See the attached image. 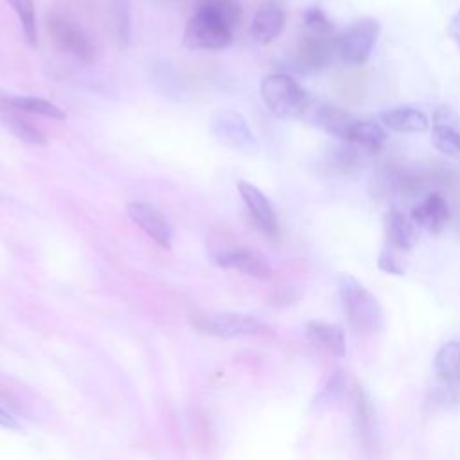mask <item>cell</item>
Instances as JSON below:
<instances>
[{"mask_svg":"<svg viewBox=\"0 0 460 460\" xmlns=\"http://www.w3.org/2000/svg\"><path fill=\"white\" fill-rule=\"evenodd\" d=\"M338 295L350 327L361 336H372L383 327V309L377 298L350 273L338 275Z\"/></svg>","mask_w":460,"mask_h":460,"instance_id":"obj_1","label":"cell"},{"mask_svg":"<svg viewBox=\"0 0 460 460\" xmlns=\"http://www.w3.org/2000/svg\"><path fill=\"white\" fill-rule=\"evenodd\" d=\"M261 97L279 119H304L311 106L305 88L288 74H270L261 81Z\"/></svg>","mask_w":460,"mask_h":460,"instance_id":"obj_2","label":"cell"},{"mask_svg":"<svg viewBox=\"0 0 460 460\" xmlns=\"http://www.w3.org/2000/svg\"><path fill=\"white\" fill-rule=\"evenodd\" d=\"M234 29L210 7L199 5L187 20L183 45L190 50H223L232 45Z\"/></svg>","mask_w":460,"mask_h":460,"instance_id":"obj_3","label":"cell"},{"mask_svg":"<svg viewBox=\"0 0 460 460\" xmlns=\"http://www.w3.org/2000/svg\"><path fill=\"white\" fill-rule=\"evenodd\" d=\"M47 29L54 45L79 61L90 63L95 58V45L84 27L66 11L54 9L47 16Z\"/></svg>","mask_w":460,"mask_h":460,"instance_id":"obj_4","label":"cell"},{"mask_svg":"<svg viewBox=\"0 0 460 460\" xmlns=\"http://www.w3.org/2000/svg\"><path fill=\"white\" fill-rule=\"evenodd\" d=\"M192 325L210 336L217 338H239V336H253L268 332V325L262 323L253 314L234 313V311H212L196 314L192 318Z\"/></svg>","mask_w":460,"mask_h":460,"instance_id":"obj_5","label":"cell"},{"mask_svg":"<svg viewBox=\"0 0 460 460\" xmlns=\"http://www.w3.org/2000/svg\"><path fill=\"white\" fill-rule=\"evenodd\" d=\"M381 32V23L365 16L349 25L341 34L336 36V54L352 66H359L368 61L377 38Z\"/></svg>","mask_w":460,"mask_h":460,"instance_id":"obj_6","label":"cell"},{"mask_svg":"<svg viewBox=\"0 0 460 460\" xmlns=\"http://www.w3.org/2000/svg\"><path fill=\"white\" fill-rule=\"evenodd\" d=\"M208 128L219 144H223L234 151L255 153L259 149V142L253 137L246 119L234 110L216 111L210 117Z\"/></svg>","mask_w":460,"mask_h":460,"instance_id":"obj_7","label":"cell"},{"mask_svg":"<svg viewBox=\"0 0 460 460\" xmlns=\"http://www.w3.org/2000/svg\"><path fill=\"white\" fill-rule=\"evenodd\" d=\"M336 52V36L332 34H314L307 32L300 38L293 61L302 70H323L327 65H331L332 56Z\"/></svg>","mask_w":460,"mask_h":460,"instance_id":"obj_8","label":"cell"},{"mask_svg":"<svg viewBox=\"0 0 460 460\" xmlns=\"http://www.w3.org/2000/svg\"><path fill=\"white\" fill-rule=\"evenodd\" d=\"M239 194L246 205V210L250 214V219L253 226L266 237L277 239L279 237V219L273 210V205L270 199L259 190L255 185L248 181H239L237 183Z\"/></svg>","mask_w":460,"mask_h":460,"instance_id":"obj_9","label":"cell"},{"mask_svg":"<svg viewBox=\"0 0 460 460\" xmlns=\"http://www.w3.org/2000/svg\"><path fill=\"white\" fill-rule=\"evenodd\" d=\"M129 219L140 226L160 248L171 250L172 230L167 217L153 205L144 201H131L126 207Z\"/></svg>","mask_w":460,"mask_h":460,"instance_id":"obj_10","label":"cell"},{"mask_svg":"<svg viewBox=\"0 0 460 460\" xmlns=\"http://www.w3.org/2000/svg\"><path fill=\"white\" fill-rule=\"evenodd\" d=\"M216 262L219 268L226 270H235L241 271L243 275L253 277L257 280H270L271 279V266L270 262L255 250L250 248H225L217 252Z\"/></svg>","mask_w":460,"mask_h":460,"instance_id":"obj_11","label":"cell"},{"mask_svg":"<svg viewBox=\"0 0 460 460\" xmlns=\"http://www.w3.org/2000/svg\"><path fill=\"white\" fill-rule=\"evenodd\" d=\"M304 119H307L311 124L322 128L325 133H329L343 142L350 140L352 128L359 120L350 111L341 110L338 106H332V104L313 106V102H311L309 110L305 111Z\"/></svg>","mask_w":460,"mask_h":460,"instance_id":"obj_12","label":"cell"},{"mask_svg":"<svg viewBox=\"0 0 460 460\" xmlns=\"http://www.w3.org/2000/svg\"><path fill=\"white\" fill-rule=\"evenodd\" d=\"M431 138L440 153L447 156H456L460 153V117L451 106L440 104L433 111Z\"/></svg>","mask_w":460,"mask_h":460,"instance_id":"obj_13","label":"cell"},{"mask_svg":"<svg viewBox=\"0 0 460 460\" xmlns=\"http://www.w3.org/2000/svg\"><path fill=\"white\" fill-rule=\"evenodd\" d=\"M352 410H354V422L358 435L363 442V447L372 453V449L377 446V420H376V410L372 406V401L363 386L356 385L352 390Z\"/></svg>","mask_w":460,"mask_h":460,"instance_id":"obj_14","label":"cell"},{"mask_svg":"<svg viewBox=\"0 0 460 460\" xmlns=\"http://www.w3.org/2000/svg\"><path fill=\"white\" fill-rule=\"evenodd\" d=\"M305 336L313 347H316L327 356L345 358L347 354V340L340 325L327 323L322 320H311L305 325Z\"/></svg>","mask_w":460,"mask_h":460,"instance_id":"obj_15","label":"cell"},{"mask_svg":"<svg viewBox=\"0 0 460 460\" xmlns=\"http://www.w3.org/2000/svg\"><path fill=\"white\" fill-rule=\"evenodd\" d=\"M284 22H286L284 9L277 2H264L252 18L250 34L261 45L271 43L280 36L284 29Z\"/></svg>","mask_w":460,"mask_h":460,"instance_id":"obj_16","label":"cell"},{"mask_svg":"<svg viewBox=\"0 0 460 460\" xmlns=\"http://www.w3.org/2000/svg\"><path fill=\"white\" fill-rule=\"evenodd\" d=\"M0 124L13 135L16 137L18 140L29 144V146H45L47 144V138L45 135L36 128L32 126L27 119L22 117V113L13 108L7 101V95L5 93H0Z\"/></svg>","mask_w":460,"mask_h":460,"instance_id":"obj_17","label":"cell"},{"mask_svg":"<svg viewBox=\"0 0 460 460\" xmlns=\"http://www.w3.org/2000/svg\"><path fill=\"white\" fill-rule=\"evenodd\" d=\"M411 219L417 226L431 234H440L449 219V207L446 198L438 192H429L424 201L411 210Z\"/></svg>","mask_w":460,"mask_h":460,"instance_id":"obj_18","label":"cell"},{"mask_svg":"<svg viewBox=\"0 0 460 460\" xmlns=\"http://www.w3.org/2000/svg\"><path fill=\"white\" fill-rule=\"evenodd\" d=\"M383 124L397 133H424L429 129L428 117L413 106H399L381 111Z\"/></svg>","mask_w":460,"mask_h":460,"instance_id":"obj_19","label":"cell"},{"mask_svg":"<svg viewBox=\"0 0 460 460\" xmlns=\"http://www.w3.org/2000/svg\"><path fill=\"white\" fill-rule=\"evenodd\" d=\"M383 223H385L386 241L392 248L401 250V252H408L413 248V244L417 241L415 228L399 208L390 207L385 214Z\"/></svg>","mask_w":460,"mask_h":460,"instance_id":"obj_20","label":"cell"},{"mask_svg":"<svg viewBox=\"0 0 460 460\" xmlns=\"http://www.w3.org/2000/svg\"><path fill=\"white\" fill-rule=\"evenodd\" d=\"M129 0H108L110 29L117 49L124 50L131 38V7Z\"/></svg>","mask_w":460,"mask_h":460,"instance_id":"obj_21","label":"cell"},{"mask_svg":"<svg viewBox=\"0 0 460 460\" xmlns=\"http://www.w3.org/2000/svg\"><path fill=\"white\" fill-rule=\"evenodd\" d=\"M386 140L388 135L381 124L372 120H358L352 128L349 144H356L367 153H377L385 147Z\"/></svg>","mask_w":460,"mask_h":460,"instance_id":"obj_22","label":"cell"},{"mask_svg":"<svg viewBox=\"0 0 460 460\" xmlns=\"http://www.w3.org/2000/svg\"><path fill=\"white\" fill-rule=\"evenodd\" d=\"M433 370L440 379L460 381V340L440 345L433 358Z\"/></svg>","mask_w":460,"mask_h":460,"instance_id":"obj_23","label":"cell"},{"mask_svg":"<svg viewBox=\"0 0 460 460\" xmlns=\"http://www.w3.org/2000/svg\"><path fill=\"white\" fill-rule=\"evenodd\" d=\"M7 101L13 108H16L18 111H25V113H34V115H41L52 120H65L66 113L54 102L41 99V97H32V95H7Z\"/></svg>","mask_w":460,"mask_h":460,"instance_id":"obj_24","label":"cell"},{"mask_svg":"<svg viewBox=\"0 0 460 460\" xmlns=\"http://www.w3.org/2000/svg\"><path fill=\"white\" fill-rule=\"evenodd\" d=\"M345 388H347V376L341 368H336L329 377L327 381L323 383V386L318 390V394L314 395L313 399V406L316 410H323V408H329L332 406L334 402H338L343 394H345Z\"/></svg>","mask_w":460,"mask_h":460,"instance_id":"obj_25","label":"cell"},{"mask_svg":"<svg viewBox=\"0 0 460 460\" xmlns=\"http://www.w3.org/2000/svg\"><path fill=\"white\" fill-rule=\"evenodd\" d=\"M7 2L20 20V25H22L27 43L31 47H36L38 45V31H36V14H34L32 0H7Z\"/></svg>","mask_w":460,"mask_h":460,"instance_id":"obj_26","label":"cell"},{"mask_svg":"<svg viewBox=\"0 0 460 460\" xmlns=\"http://www.w3.org/2000/svg\"><path fill=\"white\" fill-rule=\"evenodd\" d=\"M201 4L216 11L234 31L243 22V9L237 0H203Z\"/></svg>","mask_w":460,"mask_h":460,"instance_id":"obj_27","label":"cell"},{"mask_svg":"<svg viewBox=\"0 0 460 460\" xmlns=\"http://www.w3.org/2000/svg\"><path fill=\"white\" fill-rule=\"evenodd\" d=\"M304 27L314 34H332V23L320 7H309L304 11Z\"/></svg>","mask_w":460,"mask_h":460,"instance_id":"obj_28","label":"cell"},{"mask_svg":"<svg viewBox=\"0 0 460 460\" xmlns=\"http://www.w3.org/2000/svg\"><path fill=\"white\" fill-rule=\"evenodd\" d=\"M377 268L390 275H404V266L392 248H383L377 255Z\"/></svg>","mask_w":460,"mask_h":460,"instance_id":"obj_29","label":"cell"},{"mask_svg":"<svg viewBox=\"0 0 460 460\" xmlns=\"http://www.w3.org/2000/svg\"><path fill=\"white\" fill-rule=\"evenodd\" d=\"M447 34L451 36V40L460 49V9L451 16V20L447 23Z\"/></svg>","mask_w":460,"mask_h":460,"instance_id":"obj_30","label":"cell"},{"mask_svg":"<svg viewBox=\"0 0 460 460\" xmlns=\"http://www.w3.org/2000/svg\"><path fill=\"white\" fill-rule=\"evenodd\" d=\"M0 426L9 428V429H18L16 419H14L7 410H4L2 406H0Z\"/></svg>","mask_w":460,"mask_h":460,"instance_id":"obj_31","label":"cell"}]
</instances>
